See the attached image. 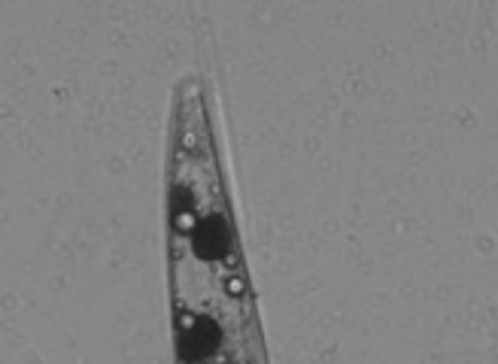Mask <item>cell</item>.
Returning <instances> with one entry per match:
<instances>
[{"label":"cell","instance_id":"obj_1","mask_svg":"<svg viewBox=\"0 0 498 364\" xmlns=\"http://www.w3.org/2000/svg\"><path fill=\"white\" fill-rule=\"evenodd\" d=\"M198 252L201 255H216V252H222L225 246H228V234H225V225H222V219H207L201 225V231H198Z\"/></svg>","mask_w":498,"mask_h":364},{"label":"cell","instance_id":"obj_3","mask_svg":"<svg viewBox=\"0 0 498 364\" xmlns=\"http://www.w3.org/2000/svg\"><path fill=\"white\" fill-rule=\"evenodd\" d=\"M228 291L234 294V298H240V294L246 291V282H243L240 276H231V279H228Z\"/></svg>","mask_w":498,"mask_h":364},{"label":"cell","instance_id":"obj_8","mask_svg":"<svg viewBox=\"0 0 498 364\" xmlns=\"http://www.w3.org/2000/svg\"><path fill=\"white\" fill-rule=\"evenodd\" d=\"M225 264H231V267H237V255H234V252H228V255H225Z\"/></svg>","mask_w":498,"mask_h":364},{"label":"cell","instance_id":"obj_5","mask_svg":"<svg viewBox=\"0 0 498 364\" xmlns=\"http://www.w3.org/2000/svg\"><path fill=\"white\" fill-rule=\"evenodd\" d=\"M179 325H183V328H186V331H191V328H195V325H198V318H195V316H191V313H183V316H179Z\"/></svg>","mask_w":498,"mask_h":364},{"label":"cell","instance_id":"obj_7","mask_svg":"<svg viewBox=\"0 0 498 364\" xmlns=\"http://www.w3.org/2000/svg\"><path fill=\"white\" fill-rule=\"evenodd\" d=\"M183 143H186V149H195V134H186Z\"/></svg>","mask_w":498,"mask_h":364},{"label":"cell","instance_id":"obj_4","mask_svg":"<svg viewBox=\"0 0 498 364\" xmlns=\"http://www.w3.org/2000/svg\"><path fill=\"white\" fill-rule=\"evenodd\" d=\"M188 191L186 188H179V191H173V207H179V210H188Z\"/></svg>","mask_w":498,"mask_h":364},{"label":"cell","instance_id":"obj_9","mask_svg":"<svg viewBox=\"0 0 498 364\" xmlns=\"http://www.w3.org/2000/svg\"><path fill=\"white\" fill-rule=\"evenodd\" d=\"M186 364H201V358H191V361H186Z\"/></svg>","mask_w":498,"mask_h":364},{"label":"cell","instance_id":"obj_2","mask_svg":"<svg viewBox=\"0 0 498 364\" xmlns=\"http://www.w3.org/2000/svg\"><path fill=\"white\" fill-rule=\"evenodd\" d=\"M173 228H176V231H191V228H195V215H191V210H179L173 215Z\"/></svg>","mask_w":498,"mask_h":364},{"label":"cell","instance_id":"obj_6","mask_svg":"<svg viewBox=\"0 0 498 364\" xmlns=\"http://www.w3.org/2000/svg\"><path fill=\"white\" fill-rule=\"evenodd\" d=\"M195 94H198V85H195V82H188V85H186V97L191 100V97H195Z\"/></svg>","mask_w":498,"mask_h":364}]
</instances>
